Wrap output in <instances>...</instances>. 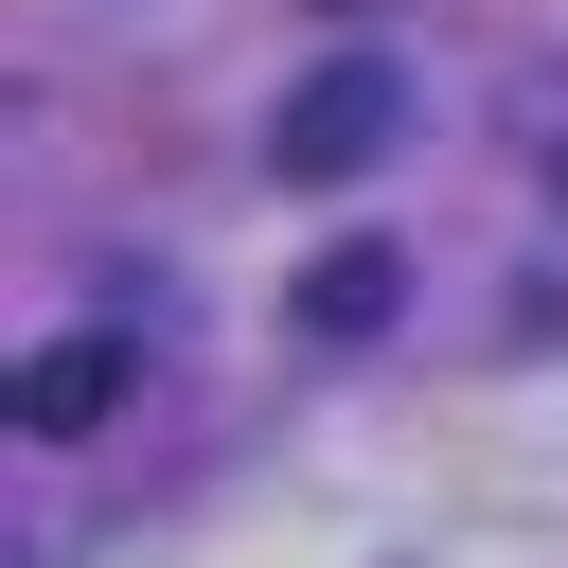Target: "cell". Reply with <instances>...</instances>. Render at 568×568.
<instances>
[{"label": "cell", "mask_w": 568, "mask_h": 568, "mask_svg": "<svg viewBox=\"0 0 568 568\" xmlns=\"http://www.w3.org/2000/svg\"><path fill=\"white\" fill-rule=\"evenodd\" d=\"M390 124H408V71H390V53H337V71L284 89L266 160H284V178H355V160H390Z\"/></svg>", "instance_id": "cell-1"}, {"label": "cell", "mask_w": 568, "mask_h": 568, "mask_svg": "<svg viewBox=\"0 0 568 568\" xmlns=\"http://www.w3.org/2000/svg\"><path fill=\"white\" fill-rule=\"evenodd\" d=\"M124 337H53V355H18V390H0V426H36V444H89L106 408H124Z\"/></svg>", "instance_id": "cell-2"}, {"label": "cell", "mask_w": 568, "mask_h": 568, "mask_svg": "<svg viewBox=\"0 0 568 568\" xmlns=\"http://www.w3.org/2000/svg\"><path fill=\"white\" fill-rule=\"evenodd\" d=\"M390 284H408V266H390L373 231H337V248L302 266V337H373V320H390Z\"/></svg>", "instance_id": "cell-3"}]
</instances>
